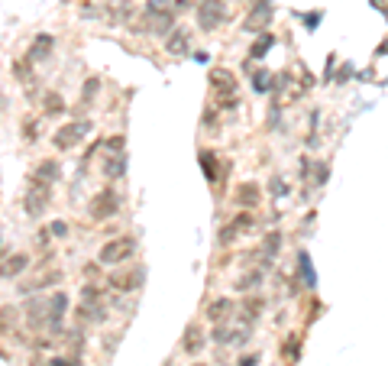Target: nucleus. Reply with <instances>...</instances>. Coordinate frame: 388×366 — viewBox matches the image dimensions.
Instances as JSON below:
<instances>
[{"mask_svg": "<svg viewBox=\"0 0 388 366\" xmlns=\"http://www.w3.org/2000/svg\"><path fill=\"white\" fill-rule=\"evenodd\" d=\"M136 237H116L110 240V243H104L101 247V253H97V263L101 266H116V263H126V259L136 253Z\"/></svg>", "mask_w": 388, "mask_h": 366, "instance_id": "nucleus-1", "label": "nucleus"}, {"mask_svg": "<svg viewBox=\"0 0 388 366\" xmlns=\"http://www.w3.org/2000/svg\"><path fill=\"white\" fill-rule=\"evenodd\" d=\"M116 211H120V194H116V188H110V185L101 188V192L91 198V205H88V217L97 221V224L107 221V217H114Z\"/></svg>", "mask_w": 388, "mask_h": 366, "instance_id": "nucleus-2", "label": "nucleus"}, {"mask_svg": "<svg viewBox=\"0 0 388 366\" xmlns=\"http://www.w3.org/2000/svg\"><path fill=\"white\" fill-rule=\"evenodd\" d=\"M88 133H91V120H72V123H65V127L55 130L52 143H55V150H74Z\"/></svg>", "mask_w": 388, "mask_h": 366, "instance_id": "nucleus-3", "label": "nucleus"}, {"mask_svg": "<svg viewBox=\"0 0 388 366\" xmlns=\"http://www.w3.org/2000/svg\"><path fill=\"white\" fill-rule=\"evenodd\" d=\"M272 13H275L272 0H256V3H252V10L246 13V20H243V30L265 32L269 30V23H272Z\"/></svg>", "mask_w": 388, "mask_h": 366, "instance_id": "nucleus-4", "label": "nucleus"}, {"mask_svg": "<svg viewBox=\"0 0 388 366\" xmlns=\"http://www.w3.org/2000/svg\"><path fill=\"white\" fill-rule=\"evenodd\" d=\"M223 20H227V10H223L221 0H201L198 3V26L204 32H214Z\"/></svg>", "mask_w": 388, "mask_h": 366, "instance_id": "nucleus-5", "label": "nucleus"}, {"mask_svg": "<svg viewBox=\"0 0 388 366\" xmlns=\"http://www.w3.org/2000/svg\"><path fill=\"white\" fill-rule=\"evenodd\" d=\"M49 201H52V185L45 182H36L26 192V198H23V207H26V214L30 217H39L45 207H49Z\"/></svg>", "mask_w": 388, "mask_h": 366, "instance_id": "nucleus-6", "label": "nucleus"}, {"mask_svg": "<svg viewBox=\"0 0 388 366\" xmlns=\"http://www.w3.org/2000/svg\"><path fill=\"white\" fill-rule=\"evenodd\" d=\"M65 312H68V295L65 292H55V295L45 298V314H49V327L52 331L65 327Z\"/></svg>", "mask_w": 388, "mask_h": 366, "instance_id": "nucleus-7", "label": "nucleus"}, {"mask_svg": "<svg viewBox=\"0 0 388 366\" xmlns=\"http://www.w3.org/2000/svg\"><path fill=\"white\" fill-rule=\"evenodd\" d=\"M143 276H146L143 270L114 272V276H110V289H116V292H123V295H130V292H136L139 285H143Z\"/></svg>", "mask_w": 388, "mask_h": 366, "instance_id": "nucleus-8", "label": "nucleus"}, {"mask_svg": "<svg viewBox=\"0 0 388 366\" xmlns=\"http://www.w3.org/2000/svg\"><path fill=\"white\" fill-rule=\"evenodd\" d=\"M165 52L168 55H191V32L175 26V30L165 36Z\"/></svg>", "mask_w": 388, "mask_h": 366, "instance_id": "nucleus-9", "label": "nucleus"}, {"mask_svg": "<svg viewBox=\"0 0 388 366\" xmlns=\"http://www.w3.org/2000/svg\"><path fill=\"white\" fill-rule=\"evenodd\" d=\"M210 88H214L221 97L236 94V81H233V75L227 72V68H214V72H210Z\"/></svg>", "mask_w": 388, "mask_h": 366, "instance_id": "nucleus-10", "label": "nucleus"}, {"mask_svg": "<svg viewBox=\"0 0 388 366\" xmlns=\"http://www.w3.org/2000/svg\"><path fill=\"white\" fill-rule=\"evenodd\" d=\"M146 32H159V36H168V32L175 30V20H172V10L168 13H149L146 17Z\"/></svg>", "mask_w": 388, "mask_h": 366, "instance_id": "nucleus-11", "label": "nucleus"}, {"mask_svg": "<svg viewBox=\"0 0 388 366\" xmlns=\"http://www.w3.org/2000/svg\"><path fill=\"white\" fill-rule=\"evenodd\" d=\"M249 224H252V217H249V214H240L236 221H233V224H227V227L221 230V247H230V243H233L236 237H240L243 230H249Z\"/></svg>", "mask_w": 388, "mask_h": 366, "instance_id": "nucleus-12", "label": "nucleus"}, {"mask_svg": "<svg viewBox=\"0 0 388 366\" xmlns=\"http://www.w3.org/2000/svg\"><path fill=\"white\" fill-rule=\"evenodd\" d=\"M78 318H81L84 324H104L107 321V308L101 302H81Z\"/></svg>", "mask_w": 388, "mask_h": 366, "instance_id": "nucleus-13", "label": "nucleus"}, {"mask_svg": "<svg viewBox=\"0 0 388 366\" xmlns=\"http://www.w3.org/2000/svg\"><path fill=\"white\" fill-rule=\"evenodd\" d=\"M62 179V165L55 159H42L39 169H36V182H45V185H55Z\"/></svg>", "mask_w": 388, "mask_h": 366, "instance_id": "nucleus-14", "label": "nucleus"}, {"mask_svg": "<svg viewBox=\"0 0 388 366\" xmlns=\"http://www.w3.org/2000/svg\"><path fill=\"white\" fill-rule=\"evenodd\" d=\"M26 266H30V256H26V253H13V256L3 259V266H0V276L13 279V276H20Z\"/></svg>", "mask_w": 388, "mask_h": 366, "instance_id": "nucleus-15", "label": "nucleus"}, {"mask_svg": "<svg viewBox=\"0 0 388 366\" xmlns=\"http://www.w3.org/2000/svg\"><path fill=\"white\" fill-rule=\"evenodd\" d=\"M230 312H233V302H230V298H217V302H210L207 318H210L214 324H227V321H230Z\"/></svg>", "mask_w": 388, "mask_h": 366, "instance_id": "nucleus-16", "label": "nucleus"}, {"mask_svg": "<svg viewBox=\"0 0 388 366\" xmlns=\"http://www.w3.org/2000/svg\"><path fill=\"white\" fill-rule=\"evenodd\" d=\"M62 282V270H52V272H45L42 279H36V282H26L23 285V295H32V292H39V289H49V285H59Z\"/></svg>", "mask_w": 388, "mask_h": 366, "instance_id": "nucleus-17", "label": "nucleus"}, {"mask_svg": "<svg viewBox=\"0 0 388 366\" xmlns=\"http://www.w3.org/2000/svg\"><path fill=\"white\" fill-rule=\"evenodd\" d=\"M49 52H52V36H39V39L32 43V49L26 52V62H45Z\"/></svg>", "mask_w": 388, "mask_h": 366, "instance_id": "nucleus-18", "label": "nucleus"}, {"mask_svg": "<svg viewBox=\"0 0 388 366\" xmlns=\"http://www.w3.org/2000/svg\"><path fill=\"white\" fill-rule=\"evenodd\" d=\"M42 110H45L49 117L65 114V97L59 94V91H45V94H42Z\"/></svg>", "mask_w": 388, "mask_h": 366, "instance_id": "nucleus-19", "label": "nucleus"}, {"mask_svg": "<svg viewBox=\"0 0 388 366\" xmlns=\"http://www.w3.org/2000/svg\"><path fill=\"white\" fill-rule=\"evenodd\" d=\"M259 198H263V194H259V185H256V182L240 185V192H236V201H240V205H246V207H256V205H259Z\"/></svg>", "mask_w": 388, "mask_h": 366, "instance_id": "nucleus-20", "label": "nucleus"}, {"mask_svg": "<svg viewBox=\"0 0 388 366\" xmlns=\"http://www.w3.org/2000/svg\"><path fill=\"white\" fill-rule=\"evenodd\" d=\"M185 354H198L201 347H204V334H201V327L198 324H191L188 331H185Z\"/></svg>", "mask_w": 388, "mask_h": 366, "instance_id": "nucleus-21", "label": "nucleus"}, {"mask_svg": "<svg viewBox=\"0 0 388 366\" xmlns=\"http://www.w3.org/2000/svg\"><path fill=\"white\" fill-rule=\"evenodd\" d=\"M272 45H275V36H272V32H263V36H259V39L252 43L249 55H252V59H265V52H269Z\"/></svg>", "mask_w": 388, "mask_h": 366, "instance_id": "nucleus-22", "label": "nucleus"}, {"mask_svg": "<svg viewBox=\"0 0 388 366\" xmlns=\"http://www.w3.org/2000/svg\"><path fill=\"white\" fill-rule=\"evenodd\" d=\"M201 169H204V175H207L210 182H217V156L214 152H201Z\"/></svg>", "mask_w": 388, "mask_h": 366, "instance_id": "nucleus-23", "label": "nucleus"}, {"mask_svg": "<svg viewBox=\"0 0 388 366\" xmlns=\"http://www.w3.org/2000/svg\"><path fill=\"white\" fill-rule=\"evenodd\" d=\"M123 169H126L123 156H110V159L104 162V175H107V179H120V175H123Z\"/></svg>", "mask_w": 388, "mask_h": 366, "instance_id": "nucleus-24", "label": "nucleus"}, {"mask_svg": "<svg viewBox=\"0 0 388 366\" xmlns=\"http://www.w3.org/2000/svg\"><path fill=\"white\" fill-rule=\"evenodd\" d=\"M263 312V298H249V302L243 305V321H256Z\"/></svg>", "mask_w": 388, "mask_h": 366, "instance_id": "nucleus-25", "label": "nucleus"}, {"mask_svg": "<svg viewBox=\"0 0 388 366\" xmlns=\"http://www.w3.org/2000/svg\"><path fill=\"white\" fill-rule=\"evenodd\" d=\"M17 308H10V305H7V308H0V331H13V324H17Z\"/></svg>", "mask_w": 388, "mask_h": 366, "instance_id": "nucleus-26", "label": "nucleus"}, {"mask_svg": "<svg viewBox=\"0 0 388 366\" xmlns=\"http://www.w3.org/2000/svg\"><path fill=\"white\" fill-rule=\"evenodd\" d=\"M36 130H39V123H36V117H26L23 120V136H26V140H36V136H39V133H36Z\"/></svg>", "mask_w": 388, "mask_h": 366, "instance_id": "nucleus-27", "label": "nucleus"}, {"mask_svg": "<svg viewBox=\"0 0 388 366\" xmlns=\"http://www.w3.org/2000/svg\"><path fill=\"white\" fill-rule=\"evenodd\" d=\"M269 81H272V75H269V72H256L252 88H256V91H269Z\"/></svg>", "mask_w": 388, "mask_h": 366, "instance_id": "nucleus-28", "label": "nucleus"}, {"mask_svg": "<svg viewBox=\"0 0 388 366\" xmlns=\"http://www.w3.org/2000/svg\"><path fill=\"white\" fill-rule=\"evenodd\" d=\"M49 237H68V224H65V221H52V224H49Z\"/></svg>", "mask_w": 388, "mask_h": 366, "instance_id": "nucleus-29", "label": "nucleus"}, {"mask_svg": "<svg viewBox=\"0 0 388 366\" xmlns=\"http://www.w3.org/2000/svg\"><path fill=\"white\" fill-rule=\"evenodd\" d=\"M278 243H282V234H269V240H265V247H263V256H272L275 250H278Z\"/></svg>", "mask_w": 388, "mask_h": 366, "instance_id": "nucleus-30", "label": "nucleus"}, {"mask_svg": "<svg viewBox=\"0 0 388 366\" xmlns=\"http://www.w3.org/2000/svg\"><path fill=\"white\" fill-rule=\"evenodd\" d=\"M172 0H146V13H168Z\"/></svg>", "mask_w": 388, "mask_h": 366, "instance_id": "nucleus-31", "label": "nucleus"}, {"mask_svg": "<svg viewBox=\"0 0 388 366\" xmlns=\"http://www.w3.org/2000/svg\"><path fill=\"white\" fill-rule=\"evenodd\" d=\"M214 340H217V344H230V327H227V324H217V331H214Z\"/></svg>", "mask_w": 388, "mask_h": 366, "instance_id": "nucleus-32", "label": "nucleus"}, {"mask_svg": "<svg viewBox=\"0 0 388 366\" xmlns=\"http://www.w3.org/2000/svg\"><path fill=\"white\" fill-rule=\"evenodd\" d=\"M81 298H84V302H101V289H94V285H84Z\"/></svg>", "mask_w": 388, "mask_h": 366, "instance_id": "nucleus-33", "label": "nucleus"}, {"mask_svg": "<svg viewBox=\"0 0 388 366\" xmlns=\"http://www.w3.org/2000/svg\"><path fill=\"white\" fill-rule=\"evenodd\" d=\"M301 272H305L307 285H314V272H311V263H307V253H301Z\"/></svg>", "mask_w": 388, "mask_h": 366, "instance_id": "nucleus-34", "label": "nucleus"}, {"mask_svg": "<svg viewBox=\"0 0 388 366\" xmlns=\"http://www.w3.org/2000/svg\"><path fill=\"white\" fill-rule=\"evenodd\" d=\"M256 282H259V272H252V276H246V279H240V282H236V289H240V292H246V289H252Z\"/></svg>", "mask_w": 388, "mask_h": 366, "instance_id": "nucleus-35", "label": "nucleus"}, {"mask_svg": "<svg viewBox=\"0 0 388 366\" xmlns=\"http://www.w3.org/2000/svg\"><path fill=\"white\" fill-rule=\"evenodd\" d=\"M49 366H81V360H74V356H55Z\"/></svg>", "mask_w": 388, "mask_h": 366, "instance_id": "nucleus-36", "label": "nucleus"}, {"mask_svg": "<svg viewBox=\"0 0 388 366\" xmlns=\"http://www.w3.org/2000/svg\"><path fill=\"white\" fill-rule=\"evenodd\" d=\"M97 88H101V85H97V78H88V85H84V101H88V97H94Z\"/></svg>", "mask_w": 388, "mask_h": 366, "instance_id": "nucleus-37", "label": "nucleus"}, {"mask_svg": "<svg viewBox=\"0 0 388 366\" xmlns=\"http://www.w3.org/2000/svg\"><path fill=\"white\" fill-rule=\"evenodd\" d=\"M317 23H320V10H314V13H305V26H307V30H314Z\"/></svg>", "mask_w": 388, "mask_h": 366, "instance_id": "nucleus-38", "label": "nucleus"}, {"mask_svg": "<svg viewBox=\"0 0 388 366\" xmlns=\"http://www.w3.org/2000/svg\"><path fill=\"white\" fill-rule=\"evenodd\" d=\"M272 185H275V188H272V192H275V194H288V188H285V182H282V179H275V182H272Z\"/></svg>", "mask_w": 388, "mask_h": 366, "instance_id": "nucleus-39", "label": "nucleus"}, {"mask_svg": "<svg viewBox=\"0 0 388 366\" xmlns=\"http://www.w3.org/2000/svg\"><path fill=\"white\" fill-rule=\"evenodd\" d=\"M36 243H39V247H45V243H49V230H39V234H36Z\"/></svg>", "mask_w": 388, "mask_h": 366, "instance_id": "nucleus-40", "label": "nucleus"}, {"mask_svg": "<svg viewBox=\"0 0 388 366\" xmlns=\"http://www.w3.org/2000/svg\"><path fill=\"white\" fill-rule=\"evenodd\" d=\"M107 146H110V150H123V140H120V136H114V140H107Z\"/></svg>", "mask_w": 388, "mask_h": 366, "instance_id": "nucleus-41", "label": "nucleus"}, {"mask_svg": "<svg viewBox=\"0 0 388 366\" xmlns=\"http://www.w3.org/2000/svg\"><path fill=\"white\" fill-rule=\"evenodd\" d=\"M172 3H175V10H188V7H191L188 0H172Z\"/></svg>", "mask_w": 388, "mask_h": 366, "instance_id": "nucleus-42", "label": "nucleus"}, {"mask_svg": "<svg viewBox=\"0 0 388 366\" xmlns=\"http://www.w3.org/2000/svg\"><path fill=\"white\" fill-rule=\"evenodd\" d=\"M194 366H207V363H194Z\"/></svg>", "mask_w": 388, "mask_h": 366, "instance_id": "nucleus-43", "label": "nucleus"}]
</instances>
